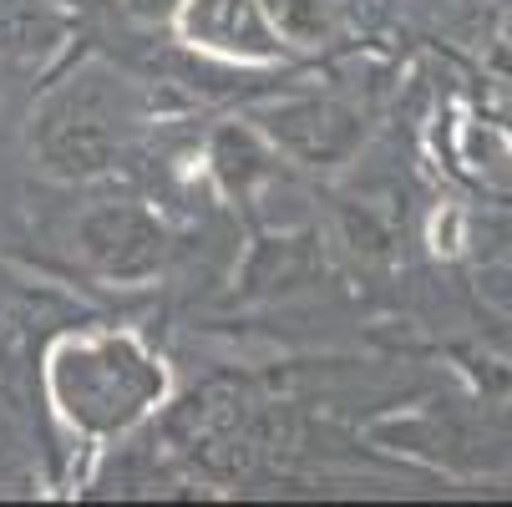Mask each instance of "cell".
I'll use <instances>...</instances> for the list:
<instances>
[{
    "instance_id": "obj_5",
    "label": "cell",
    "mask_w": 512,
    "mask_h": 507,
    "mask_svg": "<svg viewBox=\"0 0 512 507\" xmlns=\"http://www.w3.org/2000/svg\"><path fill=\"white\" fill-rule=\"evenodd\" d=\"M173 26H178L183 46L218 56V61L274 66V61L289 56V41L269 21L264 0H183Z\"/></svg>"
},
{
    "instance_id": "obj_6",
    "label": "cell",
    "mask_w": 512,
    "mask_h": 507,
    "mask_svg": "<svg viewBox=\"0 0 512 507\" xmlns=\"http://www.w3.org/2000/svg\"><path fill=\"white\" fill-rule=\"evenodd\" d=\"M279 163L284 158L274 153V142L249 117L213 127V137H208V173L229 198H254L264 183H274Z\"/></svg>"
},
{
    "instance_id": "obj_3",
    "label": "cell",
    "mask_w": 512,
    "mask_h": 507,
    "mask_svg": "<svg viewBox=\"0 0 512 507\" xmlns=\"http://www.w3.org/2000/svg\"><path fill=\"white\" fill-rule=\"evenodd\" d=\"M249 122L274 142L284 163L300 168H340L360 153L365 142V112L345 97L330 92H305V97H274L249 112Z\"/></svg>"
},
{
    "instance_id": "obj_2",
    "label": "cell",
    "mask_w": 512,
    "mask_h": 507,
    "mask_svg": "<svg viewBox=\"0 0 512 507\" xmlns=\"http://www.w3.org/2000/svg\"><path fill=\"white\" fill-rule=\"evenodd\" d=\"M46 391L71 431L122 437L163 406L168 366L122 330H82L61 335L46 355Z\"/></svg>"
},
{
    "instance_id": "obj_7",
    "label": "cell",
    "mask_w": 512,
    "mask_h": 507,
    "mask_svg": "<svg viewBox=\"0 0 512 507\" xmlns=\"http://www.w3.org/2000/svg\"><path fill=\"white\" fill-rule=\"evenodd\" d=\"M66 6L61 0H0V56L6 61H41L66 41Z\"/></svg>"
},
{
    "instance_id": "obj_4",
    "label": "cell",
    "mask_w": 512,
    "mask_h": 507,
    "mask_svg": "<svg viewBox=\"0 0 512 507\" xmlns=\"http://www.w3.org/2000/svg\"><path fill=\"white\" fill-rule=\"evenodd\" d=\"M77 249L92 274L107 284H148L163 274L173 234L153 208H142L132 198H107L92 203L77 224Z\"/></svg>"
},
{
    "instance_id": "obj_8",
    "label": "cell",
    "mask_w": 512,
    "mask_h": 507,
    "mask_svg": "<svg viewBox=\"0 0 512 507\" xmlns=\"http://www.w3.org/2000/svg\"><path fill=\"white\" fill-rule=\"evenodd\" d=\"M269 21L289 46H325L355 21V0H264Z\"/></svg>"
},
{
    "instance_id": "obj_1",
    "label": "cell",
    "mask_w": 512,
    "mask_h": 507,
    "mask_svg": "<svg viewBox=\"0 0 512 507\" xmlns=\"http://www.w3.org/2000/svg\"><path fill=\"white\" fill-rule=\"evenodd\" d=\"M142 92L127 71H117L102 56H87L46 87V97L31 112V158L56 183H92L107 178L132 137L142 132Z\"/></svg>"
},
{
    "instance_id": "obj_9",
    "label": "cell",
    "mask_w": 512,
    "mask_h": 507,
    "mask_svg": "<svg viewBox=\"0 0 512 507\" xmlns=\"http://www.w3.org/2000/svg\"><path fill=\"white\" fill-rule=\"evenodd\" d=\"M122 11L137 21V26H173L183 0H122Z\"/></svg>"
}]
</instances>
